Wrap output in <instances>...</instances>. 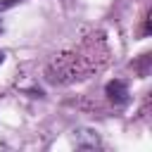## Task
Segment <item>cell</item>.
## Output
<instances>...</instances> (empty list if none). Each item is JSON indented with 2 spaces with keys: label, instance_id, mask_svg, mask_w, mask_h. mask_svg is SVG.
<instances>
[{
  "label": "cell",
  "instance_id": "cell-1",
  "mask_svg": "<svg viewBox=\"0 0 152 152\" xmlns=\"http://www.w3.org/2000/svg\"><path fill=\"white\" fill-rule=\"evenodd\" d=\"M107 95H109V100L114 102V104H124L126 100H128V88H126V83L124 81H109L107 83Z\"/></svg>",
  "mask_w": 152,
  "mask_h": 152
},
{
  "label": "cell",
  "instance_id": "cell-2",
  "mask_svg": "<svg viewBox=\"0 0 152 152\" xmlns=\"http://www.w3.org/2000/svg\"><path fill=\"white\" fill-rule=\"evenodd\" d=\"M17 2H19V0H0V12H2V10H7V7H14Z\"/></svg>",
  "mask_w": 152,
  "mask_h": 152
},
{
  "label": "cell",
  "instance_id": "cell-3",
  "mask_svg": "<svg viewBox=\"0 0 152 152\" xmlns=\"http://www.w3.org/2000/svg\"><path fill=\"white\" fill-rule=\"evenodd\" d=\"M2 59H5V55H2V52H0V64H2Z\"/></svg>",
  "mask_w": 152,
  "mask_h": 152
}]
</instances>
